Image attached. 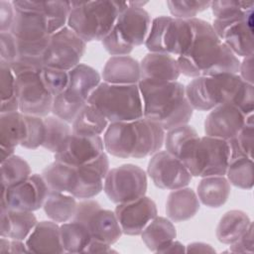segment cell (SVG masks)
<instances>
[{
    "label": "cell",
    "mask_w": 254,
    "mask_h": 254,
    "mask_svg": "<svg viewBox=\"0 0 254 254\" xmlns=\"http://www.w3.org/2000/svg\"><path fill=\"white\" fill-rule=\"evenodd\" d=\"M194 35L188 51L177 58L181 73L194 78L222 73H238L240 61L219 39L210 23L190 19Z\"/></svg>",
    "instance_id": "6da1fadb"
},
{
    "label": "cell",
    "mask_w": 254,
    "mask_h": 254,
    "mask_svg": "<svg viewBox=\"0 0 254 254\" xmlns=\"http://www.w3.org/2000/svg\"><path fill=\"white\" fill-rule=\"evenodd\" d=\"M186 96L193 110L210 111L221 104H231L245 116L254 111V85L245 82L238 73H222L192 78Z\"/></svg>",
    "instance_id": "7a4b0ae2"
},
{
    "label": "cell",
    "mask_w": 254,
    "mask_h": 254,
    "mask_svg": "<svg viewBox=\"0 0 254 254\" xmlns=\"http://www.w3.org/2000/svg\"><path fill=\"white\" fill-rule=\"evenodd\" d=\"M165 133L159 124L145 117L109 123L103 135L104 149L117 158L142 159L161 150Z\"/></svg>",
    "instance_id": "3957f363"
},
{
    "label": "cell",
    "mask_w": 254,
    "mask_h": 254,
    "mask_svg": "<svg viewBox=\"0 0 254 254\" xmlns=\"http://www.w3.org/2000/svg\"><path fill=\"white\" fill-rule=\"evenodd\" d=\"M143 101V117L159 124L165 131L188 124L193 109L187 96L185 85L181 82L138 83Z\"/></svg>",
    "instance_id": "277c9868"
},
{
    "label": "cell",
    "mask_w": 254,
    "mask_h": 254,
    "mask_svg": "<svg viewBox=\"0 0 254 254\" xmlns=\"http://www.w3.org/2000/svg\"><path fill=\"white\" fill-rule=\"evenodd\" d=\"M127 2H71L66 26L85 43L102 41L113 29L119 13Z\"/></svg>",
    "instance_id": "5b68a950"
},
{
    "label": "cell",
    "mask_w": 254,
    "mask_h": 254,
    "mask_svg": "<svg viewBox=\"0 0 254 254\" xmlns=\"http://www.w3.org/2000/svg\"><path fill=\"white\" fill-rule=\"evenodd\" d=\"M87 103L109 121L125 122L143 117V101L138 84H111L104 81L90 94Z\"/></svg>",
    "instance_id": "8992f818"
},
{
    "label": "cell",
    "mask_w": 254,
    "mask_h": 254,
    "mask_svg": "<svg viewBox=\"0 0 254 254\" xmlns=\"http://www.w3.org/2000/svg\"><path fill=\"white\" fill-rule=\"evenodd\" d=\"M179 159L192 177L225 176L230 162L229 145L222 139L198 136L184 147Z\"/></svg>",
    "instance_id": "52a82bcc"
},
{
    "label": "cell",
    "mask_w": 254,
    "mask_h": 254,
    "mask_svg": "<svg viewBox=\"0 0 254 254\" xmlns=\"http://www.w3.org/2000/svg\"><path fill=\"white\" fill-rule=\"evenodd\" d=\"M151 24V16L144 8L128 4L119 13L111 32L101 41L102 46L111 57L128 56L134 48L145 44Z\"/></svg>",
    "instance_id": "ba28073f"
},
{
    "label": "cell",
    "mask_w": 254,
    "mask_h": 254,
    "mask_svg": "<svg viewBox=\"0 0 254 254\" xmlns=\"http://www.w3.org/2000/svg\"><path fill=\"white\" fill-rule=\"evenodd\" d=\"M193 35L194 30L190 20L159 16L152 20L144 45L150 53L168 54L179 58L190 48Z\"/></svg>",
    "instance_id": "9c48e42d"
},
{
    "label": "cell",
    "mask_w": 254,
    "mask_h": 254,
    "mask_svg": "<svg viewBox=\"0 0 254 254\" xmlns=\"http://www.w3.org/2000/svg\"><path fill=\"white\" fill-rule=\"evenodd\" d=\"M148 188L147 174L137 165L123 164L109 169L103 190L115 204L129 202L146 195Z\"/></svg>",
    "instance_id": "30bf717a"
},
{
    "label": "cell",
    "mask_w": 254,
    "mask_h": 254,
    "mask_svg": "<svg viewBox=\"0 0 254 254\" xmlns=\"http://www.w3.org/2000/svg\"><path fill=\"white\" fill-rule=\"evenodd\" d=\"M71 220L83 223L92 239L107 244L116 243L123 234L114 211L104 209L98 201L88 198L77 202L74 216Z\"/></svg>",
    "instance_id": "8fae6325"
},
{
    "label": "cell",
    "mask_w": 254,
    "mask_h": 254,
    "mask_svg": "<svg viewBox=\"0 0 254 254\" xmlns=\"http://www.w3.org/2000/svg\"><path fill=\"white\" fill-rule=\"evenodd\" d=\"M86 43L67 26L52 34L44 54V66L70 70L80 64Z\"/></svg>",
    "instance_id": "7c38bea8"
},
{
    "label": "cell",
    "mask_w": 254,
    "mask_h": 254,
    "mask_svg": "<svg viewBox=\"0 0 254 254\" xmlns=\"http://www.w3.org/2000/svg\"><path fill=\"white\" fill-rule=\"evenodd\" d=\"M49 191L42 175L32 174L23 182L11 187L2 186L0 209L1 211L10 208L34 212L43 207Z\"/></svg>",
    "instance_id": "4fadbf2b"
},
{
    "label": "cell",
    "mask_w": 254,
    "mask_h": 254,
    "mask_svg": "<svg viewBox=\"0 0 254 254\" xmlns=\"http://www.w3.org/2000/svg\"><path fill=\"white\" fill-rule=\"evenodd\" d=\"M40 72L28 71L16 76L19 111L25 115L46 117L52 113L54 96L45 87Z\"/></svg>",
    "instance_id": "5bb4252c"
},
{
    "label": "cell",
    "mask_w": 254,
    "mask_h": 254,
    "mask_svg": "<svg viewBox=\"0 0 254 254\" xmlns=\"http://www.w3.org/2000/svg\"><path fill=\"white\" fill-rule=\"evenodd\" d=\"M147 173L157 188L170 190L187 187L192 178L184 163L167 151L152 155Z\"/></svg>",
    "instance_id": "9a60e30c"
},
{
    "label": "cell",
    "mask_w": 254,
    "mask_h": 254,
    "mask_svg": "<svg viewBox=\"0 0 254 254\" xmlns=\"http://www.w3.org/2000/svg\"><path fill=\"white\" fill-rule=\"evenodd\" d=\"M211 26L234 55L241 58L254 55L253 12L233 19H214Z\"/></svg>",
    "instance_id": "2e32d148"
},
{
    "label": "cell",
    "mask_w": 254,
    "mask_h": 254,
    "mask_svg": "<svg viewBox=\"0 0 254 254\" xmlns=\"http://www.w3.org/2000/svg\"><path fill=\"white\" fill-rule=\"evenodd\" d=\"M15 17L10 33L21 42H37L51 36L46 16L32 8L27 0H14Z\"/></svg>",
    "instance_id": "e0dca14e"
},
{
    "label": "cell",
    "mask_w": 254,
    "mask_h": 254,
    "mask_svg": "<svg viewBox=\"0 0 254 254\" xmlns=\"http://www.w3.org/2000/svg\"><path fill=\"white\" fill-rule=\"evenodd\" d=\"M114 212L123 234L130 236L141 235L145 227L158 215L155 201L146 195L117 204Z\"/></svg>",
    "instance_id": "ac0fdd59"
},
{
    "label": "cell",
    "mask_w": 254,
    "mask_h": 254,
    "mask_svg": "<svg viewBox=\"0 0 254 254\" xmlns=\"http://www.w3.org/2000/svg\"><path fill=\"white\" fill-rule=\"evenodd\" d=\"M108 171L109 160L105 152L89 163L74 167V183L70 194L78 199L94 197L103 190Z\"/></svg>",
    "instance_id": "d6986e66"
},
{
    "label": "cell",
    "mask_w": 254,
    "mask_h": 254,
    "mask_svg": "<svg viewBox=\"0 0 254 254\" xmlns=\"http://www.w3.org/2000/svg\"><path fill=\"white\" fill-rule=\"evenodd\" d=\"M101 136L85 137L71 133L63 146L55 153V161L77 167L93 161L104 153Z\"/></svg>",
    "instance_id": "ffe728a7"
},
{
    "label": "cell",
    "mask_w": 254,
    "mask_h": 254,
    "mask_svg": "<svg viewBox=\"0 0 254 254\" xmlns=\"http://www.w3.org/2000/svg\"><path fill=\"white\" fill-rule=\"evenodd\" d=\"M247 116L231 104H221L209 111L204 120L206 136L225 141L233 138L245 125Z\"/></svg>",
    "instance_id": "44dd1931"
},
{
    "label": "cell",
    "mask_w": 254,
    "mask_h": 254,
    "mask_svg": "<svg viewBox=\"0 0 254 254\" xmlns=\"http://www.w3.org/2000/svg\"><path fill=\"white\" fill-rule=\"evenodd\" d=\"M141 80L149 82L177 81L181 75V69L177 58L161 53H149L140 63Z\"/></svg>",
    "instance_id": "7402d4cb"
},
{
    "label": "cell",
    "mask_w": 254,
    "mask_h": 254,
    "mask_svg": "<svg viewBox=\"0 0 254 254\" xmlns=\"http://www.w3.org/2000/svg\"><path fill=\"white\" fill-rule=\"evenodd\" d=\"M25 242L29 253H64L60 225L52 220L38 221Z\"/></svg>",
    "instance_id": "603a6c76"
},
{
    "label": "cell",
    "mask_w": 254,
    "mask_h": 254,
    "mask_svg": "<svg viewBox=\"0 0 254 254\" xmlns=\"http://www.w3.org/2000/svg\"><path fill=\"white\" fill-rule=\"evenodd\" d=\"M101 78L111 84H138L141 80L140 63L130 56L110 57L103 66Z\"/></svg>",
    "instance_id": "cb8c5ba5"
},
{
    "label": "cell",
    "mask_w": 254,
    "mask_h": 254,
    "mask_svg": "<svg viewBox=\"0 0 254 254\" xmlns=\"http://www.w3.org/2000/svg\"><path fill=\"white\" fill-rule=\"evenodd\" d=\"M200 202L196 192L190 188L172 190L166 202V214L173 222H183L192 218L199 210Z\"/></svg>",
    "instance_id": "d4e9b609"
},
{
    "label": "cell",
    "mask_w": 254,
    "mask_h": 254,
    "mask_svg": "<svg viewBox=\"0 0 254 254\" xmlns=\"http://www.w3.org/2000/svg\"><path fill=\"white\" fill-rule=\"evenodd\" d=\"M0 235L25 241L38 223L33 211L6 209L0 211Z\"/></svg>",
    "instance_id": "484cf974"
},
{
    "label": "cell",
    "mask_w": 254,
    "mask_h": 254,
    "mask_svg": "<svg viewBox=\"0 0 254 254\" xmlns=\"http://www.w3.org/2000/svg\"><path fill=\"white\" fill-rule=\"evenodd\" d=\"M101 75L95 68L80 63L68 70V83L65 90L87 102L90 94L101 83Z\"/></svg>",
    "instance_id": "4316f807"
},
{
    "label": "cell",
    "mask_w": 254,
    "mask_h": 254,
    "mask_svg": "<svg viewBox=\"0 0 254 254\" xmlns=\"http://www.w3.org/2000/svg\"><path fill=\"white\" fill-rule=\"evenodd\" d=\"M177 237L176 227L171 219L156 216L145 227L141 238L146 247L152 252L162 253L163 250Z\"/></svg>",
    "instance_id": "83f0119b"
},
{
    "label": "cell",
    "mask_w": 254,
    "mask_h": 254,
    "mask_svg": "<svg viewBox=\"0 0 254 254\" xmlns=\"http://www.w3.org/2000/svg\"><path fill=\"white\" fill-rule=\"evenodd\" d=\"M230 183L224 176L201 178L196 188L199 202L210 208L222 206L230 195Z\"/></svg>",
    "instance_id": "f1b7e54d"
},
{
    "label": "cell",
    "mask_w": 254,
    "mask_h": 254,
    "mask_svg": "<svg viewBox=\"0 0 254 254\" xmlns=\"http://www.w3.org/2000/svg\"><path fill=\"white\" fill-rule=\"evenodd\" d=\"M252 221L249 215L238 209L225 212L216 227V238L223 244L230 245L237 241L250 227Z\"/></svg>",
    "instance_id": "f546056e"
},
{
    "label": "cell",
    "mask_w": 254,
    "mask_h": 254,
    "mask_svg": "<svg viewBox=\"0 0 254 254\" xmlns=\"http://www.w3.org/2000/svg\"><path fill=\"white\" fill-rule=\"evenodd\" d=\"M108 125L105 116L96 107L86 103L71 123V130L75 135L95 137L103 134Z\"/></svg>",
    "instance_id": "4dcf8cb0"
},
{
    "label": "cell",
    "mask_w": 254,
    "mask_h": 254,
    "mask_svg": "<svg viewBox=\"0 0 254 254\" xmlns=\"http://www.w3.org/2000/svg\"><path fill=\"white\" fill-rule=\"evenodd\" d=\"M77 206L76 198L68 193L49 191L43 205L46 215L57 223L70 221L75 213Z\"/></svg>",
    "instance_id": "1f68e13d"
},
{
    "label": "cell",
    "mask_w": 254,
    "mask_h": 254,
    "mask_svg": "<svg viewBox=\"0 0 254 254\" xmlns=\"http://www.w3.org/2000/svg\"><path fill=\"white\" fill-rule=\"evenodd\" d=\"M26 137V121L20 111L0 113V146L16 148Z\"/></svg>",
    "instance_id": "d6a6232c"
},
{
    "label": "cell",
    "mask_w": 254,
    "mask_h": 254,
    "mask_svg": "<svg viewBox=\"0 0 254 254\" xmlns=\"http://www.w3.org/2000/svg\"><path fill=\"white\" fill-rule=\"evenodd\" d=\"M50 191L71 193L74 183V167L55 161L42 172Z\"/></svg>",
    "instance_id": "836d02e7"
},
{
    "label": "cell",
    "mask_w": 254,
    "mask_h": 254,
    "mask_svg": "<svg viewBox=\"0 0 254 254\" xmlns=\"http://www.w3.org/2000/svg\"><path fill=\"white\" fill-rule=\"evenodd\" d=\"M60 231L63 247L67 253H84L92 239L86 226L74 220L62 223Z\"/></svg>",
    "instance_id": "e575fe53"
},
{
    "label": "cell",
    "mask_w": 254,
    "mask_h": 254,
    "mask_svg": "<svg viewBox=\"0 0 254 254\" xmlns=\"http://www.w3.org/2000/svg\"><path fill=\"white\" fill-rule=\"evenodd\" d=\"M29 5L42 12L48 22L51 35L66 26L71 2L68 1H28Z\"/></svg>",
    "instance_id": "d590c367"
},
{
    "label": "cell",
    "mask_w": 254,
    "mask_h": 254,
    "mask_svg": "<svg viewBox=\"0 0 254 254\" xmlns=\"http://www.w3.org/2000/svg\"><path fill=\"white\" fill-rule=\"evenodd\" d=\"M44 121L46 125V137L42 147L55 154L72 133V130L69 123L55 115L44 117Z\"/></svg>",
    "instance_id": "8d00e7d4"
},
{
    "label": "cell",
    "mask_w": 254,
    "mask_h": 254,
    "mask_svg": "<svg viewBox=\"0 0 254 254\" xmlns=\"http://www.w3.org/2000/svg\"><path fill=\"white\" fill-rule=\"evenodd\" d=\"M225 175L230 185L242 190H251L254 185L253 159L236 158L231 160Z\"/></svg>",
    "instance_id": "74e56055"
},
{
    "label": "cell",
    "mask_w": 254,
    "mask_h": 254,
    "mask_svg": "<svg viewBox=\"0 0 254 254\" xmlns=\"http://www.w3.org/2000/svg\"><path fill=\"white\" fill-rule=\"evenodd\" d=\"M254 116H247V120L242 129L230 140H228L230 150V161L236 158L253 159V134Z\"/></svg>",
    "instance_id": "f35d334b"
},
{
    "label": "cell",
    "mask_w": 254,
    "mask_h": 254,
    "mask_svg": "<svg viewBox=\"0 0 254 254\" xmlns=\"http://www.w3.org/2000/svg\"><path fill=\"white\" fill-rule=\"evenodd\" d=\"M28 162L18 155H13L1 163V186L11 187L31 176Z\"/></svg>",
    "instance_id": "ab89813d"
},
{
    "label": "cell",
    "mask_w": 254,
    "mask_h": 254,
    "mask_svg": "<svg viewBox=\"0 0 254 254\" xmlns=\"http://www.w3.org/2000/svg\"><path fill=\"white\" fill-rule=\"evenodd\" d=\"M86 103L70 94L67 90H64L54 97L52 114L71 124Z\"/></svg>",
    "instance_id": "60d3db41"
},
{
    "label": "cell",
    "mask_w": 254,
    "mask_h": 254,
    "mask_svg": "<svg viewBox=\"0 0 254 254\" xmlns=\"http://www.w3.org/2000/svg\"><path fill=\"white\" fill-rule=\"evenodd\" d=\"M196 137H198L196 130L189 124L181 125L167 130L164 139L166 151L175 157L180 158L184 147Z\"/></svg>",
    "instance_id": "b9f144b4"
},
{
    "label": "cell",
    "mask_w": 254,
    "mask_h": 254,
    "mask_svg": "<svg viewBox=\"0 0 254 254\" xmlns=\"http://www.w3.org/2000/svg\"><path fill=\"white\" fill-rule=\"evenodd\" d=\"M215 20L238 18L253 12L254 3L250 1H211L210 7Z\"/></svg>",
    "instance_id": "7bdbcfd3"
},
{
    "label": "cell",
    "mask_w": 254,
    "mask_h": 254,
    "mask_svg": "<svg viewBox=\"0 0 254 254\" xmlns=\"http://www.w3.org/2000/svg\"><path fill=\"white\" fill-rule=\"evenodd\" d=\"M211 1H195V0H169L167 6L174 18L190 20L195 18L197 14L205 11L210 7Z\"/></svg>",
    "instance_id": "ee69618b"
},
{
    "label": "cell",
    "mask_w": 254,
    "mask_h": 254,
    "mask_svg": "<svg viewBox=\"0 0 254 254\" xmlns=\"http://www.w3.org/2000/svg\"><path fill=\"white\" fill-rule=\"evenodd\" d=\"M24 117L26 121V137L21 143V146L29 150H35L42 147L46 137L44 117L25 114Z\"/></svg>",
    "instance_id": "f6af8a7d"
},
{
    "label": "cell",
    "mask_w": 254,
    "mask_h": 254,
    "mask_svg": "<svg viewBox=\"0 0 254 254\" xmlns=\"http://www.w3.org/2000/svg\"><path fill=\"white\" fill-rule=\"evenodd\" d=\"M40 74L45 87L54 97L66 89L68 83V71L44 67Z\"/></svg>",
    "instance_id": "bcb514c9"
},
{
    "label": "cell",
    "mask_w": 254,
    "mask_h": 254,
    "mask_svg": "<svg viewBox=\"0 0 254 254\" xmlns=\"http://www.w3.org/2000/svg\"><path fill=\"white\" fill-rule=\"evenodd\" d=\"M0 87L1 102L17 98L15 93L16 75L7 63L0 61Z\"/></svg>",
    "instance_id": "7dc6e473"
},
{
    "label": "cell",
    "mask_w": 254,
    "mask_h": 254,
    "mask_svg": "<svg viewBox=\"0 0 254 254\" xmlns=\"http://www.w3.org/2000/svg\"><path fill=\"white\" fill-rule=\"evenodd\" d=\"M18 56L17 40L10 32L0 33V61L10 64Z\"/></svg>",
    "instance_id": "c3c4849f"
},
{
    "label": "cell",
    "mask_w": 254,
    "mask_h": 254,
    "mask_svg": "<svg viewBox=\"0 0 254 254\" xmlns=\"http://www.w3.org/2000/svg\"><path fill=\"white\" fill-rule=\"evenodd\" d=\"M229 251L232 253H253L254 240H253V223L249 229L234 243L230 244Z\"/></svg>",
    "instance_id": "681fc988"
},
{
    "label": "cell",
    "mask_w": 254,
    "mask_h": 254,
    "mask_svg": "<svg viewBox=\"0 0 254 254\" xmlns=\"http://www.w3.org/2000/svg\"><path fill=\"white\" fill-rule=\"evenodd\" d=\"M15 17V9L12 2L0 1V33L10 32Z\"/></svg>",
    "instance_id": "f907efd6"
},
{
    "label": "cell",
    "mask_w": 254,
    "mask_h": 254,
    "mask_svg": "<svg viewBox=\"0 0 254 254\" xmlns=\"http://www.w3.org/2000/svg\"><path fill=\"white\" fill-rule=\"evenodd\" d=\"M253 56L250 55L248 57L243 58L242 62H240L239 65V76L247 83L253 84Z\"/></svg>",
    "instance_id": "816d5d0a"
},
{
    "label": "cell",
    "mask_w": 254,
    "mask_h": 254,
    "mask_svg": "<svg viewBox=\"0 0 254 254\" xmlns=\"http://www.w3.org/2000/svg\"><path fill=\"white\" fill-rule=\"evenodd\" d=\"M116 252L111 248L110 244H107L105 242L91 239L90 243L86 247L84 253H111Z\"/></svg>",
    "instance_id": "f5cc1de1"
},
{
    "label": "cell",
    "mask_w": 254,
    "mask_h": 254,
    "mask_svg": "<svg viewBox=\"0 0 254 254\" xmlns=\"http://www.w3.org/2000/svg\"><path fill=\"white\" fill-rule=\"evenodd\" d=\"M186 252H215V250L206 243L202 242H193L187 246Z\"/></svg>",
    "instance_id": "db71d44e"
},
{
    "label": "cell",
    "mask_w": 254,
    "mask_h": 254,
    "mask_svg": "<svg viewBox=\"0 0 254 254\" xmlns=\"http://www.w3.org/2000/svg\"><path fill=\"white\" fill-rule=\"evenodd\" d=\"M26 242L23 240L10 239V251L9 253H28Z\"/></svg>",
    "instance_id": "11a10c76"
},
{
    "label": "cell",
    "mask_w": 254,
    "mask_h": 254,
    "mask_svg": "<svg viewBox=\"0 0 254 254\" xmlns=\"http://www.w3.org/2000/svg\"><path fill=\"white\" fill-rule=\"evenodd\" d=\"M174 252H186L185 245H183L180 241L176 239L173 240L164 250L162 253H174Z\"/></svg>",
    "instance_id": "9f6ffc18"
},
{
    "label": "cell",
    "mask_w": 254,
    "mask_h": 254,
    "mask_svg": "<svg viewBox=\"0 0 254 254\" xmlns=\"http://www.w3.org/2000/svg\"><path fill=\"white\" fill-rule=\"evenodd\" d=\"M15 149L16 148H8V147H2L0 146V156H1V163L15 155Z\"/></svg>",
    "instance_id": "6f0895ef"
}]
</instances>
